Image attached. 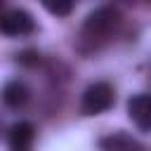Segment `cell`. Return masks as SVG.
Listing matches in <instances>:
<instances>
[{"label":"cell","instance_id":"cell-8","mask_svg":"<svg viewBox=\"0 0 151 151\" xmlns=\"http://www.w3.org/2000/svg\"><path fill=\"white\" fill-rule=\"evenodd\" d=\"M42 7H45L50 14L66 17V14H71V9H73V2H42Z\"/></svg>","mask_w":151,"mask_h":151},{"label":"cell","instance_id":"cell-9","mask_svg":"<svg viewBox=\"0 0 151 151\" xmlns=\"http://www.w3.org/2000/svg\"><path fill=\"white\" fill-rule=\"evenodd\" d=\"M19 61H21V64H31V66H33V64H38L40 59H38V54H35V52H24V54H19Z\"/></svg>","mask_w":151,"mask_h":151},{"label":"cell","instance_id":"cell-5","mask_svg":"<svg viewBox=\"0 0 151 151\" xmlns=\"http://www.w3.org/2000/svg\"><path fill=\"white\" fill-rule=\"evenodd\" d=\"M33 137H35V130L31 123L26 120L14 123L9 127V151H31Z\"/></svg>","mask_w":151,"mask_h":151},{"label":"cell","instance_id":"cell-7","mask_svg":"<svg viewBox=\"0 0 151 151\" xmlns=\"http://www.w3.org/2000/svg\"><path fill=\"white\" fill-rule=\"evenodd\" d=\"M26 99H28V87H26L24 83H19V80H12V83H7V85L2 87V101H5L7 106L17 109V106H21Z\"/></svg>","mask_w":151,"mask_h":151},{"label":"cell","instance_id":"cell-2","mask_svg":"<svg viewBox=\"0 0 151 151\" xmlns=\"http://www.w3.org/2000/svg\"><path fill=\"white\" fill-rule=\"evenodd\" d=\"M111 106H113V87L109 83H94L85 90V94H83V113L85 116L104 113Z\"/></svg>","mask_w":151,"mask_h":151},{"label":"cell","instance_id":"cell-4","mask_svg":"<svg viewBox=\"0 0 151 151\" xmlns=\"http://www.w3.org/2000/svg\"><path fill=\"white\" fill-rule=\"evenodd\" d=\"M127 116L139 130H151V94H134L127 99Z\"/></svg>","mask_w":151,"mask_h":151},{"label":"cell","instance_id":"cell-6","mask_svg":"<svg viewBox=\"0 0 151 151\" xmlns=\"http://www.w3.org/2000/svg\"><path fill=\"white\" fill-rule=\"evenodd\" d=\"M99 149L101 151H144L142 144L137 139H132L125 132H113L99 139Z\"/></svg>","mask_w":151,"mask_h":151},{"label":"cell","instance_id":"cell-3","mask_svg":"<svg viewBox=\"0 0 151 151\" xmlns=\"http://www.w3.org/2000/svg\"><path fill=\"white\" fill-rule=\"evenodd\" d=\"M35 21L26 9H9L0 17V31L7 35H26L33 33Z\"/></svg>","mask_w":151,"mask_h":151},{"label":"cell","instance_id":"cell-1","mask_svg":"<svg viewBox=\"0 0 151 151\" xmlns=\"http://www.w3.org/2000/svg\"><path fill=\"white\" fill-rule=\"evenodd\" d=\"M116 24H118V12L111 7H99L87 17V21L83 26V38L90 42L106 40L111 35V31L116 28Z\"/></svg>","mask_w":151,"mask_h":151}]
</instances>
